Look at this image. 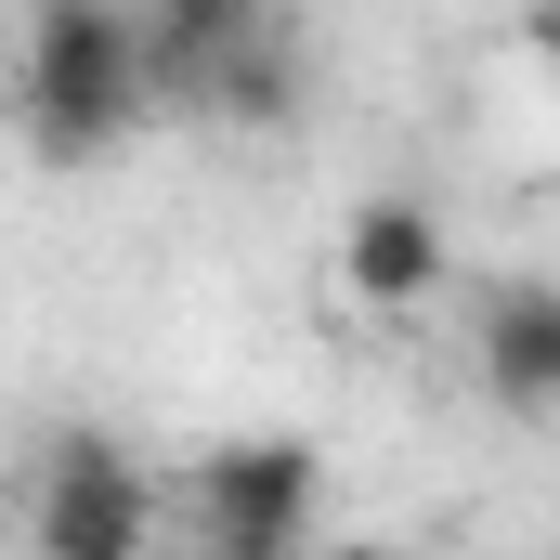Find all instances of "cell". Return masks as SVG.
I'll return each instance as SVG.
<instances>
[{"label":"cell","mask_w":560,"mask_h":560,"mask_svg":"<svg viewBox=\"0 0 560 560\" xmlns=\"http://www.w3.org/2000/svg\"><path fill=\"white\" fill-rule=\"evenodd\" d=\"M131 26H143V79H156V105H196L209 66H222L248 26H275V0H131Z\"/></svg>","instance_id":"obj_7"},{"label":"cell","mask_w":560,"mask_h":560,"mask_svg":"<svg viewBox=\"0 0 560 560\" xmlns=\"http://www.w3.org/2000/svg\"><path fill=\"white\" fill-rule=\"evenodd\" d=\"M26 535H39L52 560H131V548H156V482H143V456L105 443V430H52L39 469H26Z\"/></svg>","instance_id":"obj_2"},{"label":"cell","mask_w":560,"mask_h":560,"mask_svg":"<svg viewBox=\"0 0 560 560\" xmlns=\"http://www.w3.org/2000/svg\"><path fill=\"white\" fill-rule=\"evenodd\" d=\"M300 105H313V39H300L287 13L248 26V39L209 66V92H196V118H222V131H287Z\"/></svg>","instance_id":"obj_6"},{"label":"cell","mask_w":560,"mask_h":560,"mask_svg":"<svg viewBox=\"0 0 560 560\" xmlns=\"http://www.w3.org/2000/svg\"><path fill=\"white\" fill-rule=\"evenodd\" d=\"M443 275H456V235H443V209H430V196L392 183V196H352V209H339V287H352L365 313H392V326H405V313L443 300Z\"/></svg>","instance_id":"obj_4"},{"label":"cell","mask_w":560,"mask_h":560,"mask_svg":"<svg viewBox=\"0 0 560 560\" xmlns=\"http://www.w3.org/2000/svg\"><path fill=\"white\" fill-rule=\"evenodd\" d=\"M313 509H326V456L287 443V430L222 443V456L196 469V548L209 560H287L313 535Z\"/></svg>","instance_id":"obj_3"},{"label":"cell","mask_w":560,"mask_h":560,"mask_svg":"<svg viewBox=\"0 0 560 560\" xmlns=\"http://www.w3.org/2000/svg\"><path fill=\"white\" fill-rule=\"evenodd\" d=\"M13 105L26 143L52 170H92L156 118V79H143V26L131 0H26V39H13Z\"/></svg>","instance_id":"obj_1"},{"label":"cell","mask_w":560,"mask_h":560,"mask_svg":"<svg viewBox=\"0 0 560 560\" xmlns=\"http://www.w3.org/2000/svg\"><path fill=\"white\" fill-rule=\"evenodd\" d=\"M522 39H535V52L560 66V0H535V26H522Z\"/></svg>","instance_id":"obj_8"},{"label":"cell","mask_w":560,"mask_h":560,"mask_svg":"<svg viewBox=\"0 0 560 560\" xmlns=\"http://www.w3.org/2000/svg\"><path fill=\"white\" fill-rule=\"evenodd\" d=\"M469 378L509 418H560V275H509L469 313Z\"/></svg>","instance_id":"obj_5"}]
</instances>
